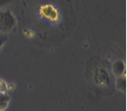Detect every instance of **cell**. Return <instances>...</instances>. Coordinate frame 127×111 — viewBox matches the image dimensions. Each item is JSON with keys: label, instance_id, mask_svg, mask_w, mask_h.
Here are the masks:
<instances>
[{"label": "cell", "instance_id": "cell-1", "mask_svg": "<svg viewBox=\"0 0 127 111\" xmlns=\"http://www.w3.org/2000/svg\"><path fill=\"white\" fill-rule=\"evenodd\" d=\"M16 19L9 10H4L0 12V31L7 32L14 28Z\"/></svg>", "mask_w": 127, "mask_h": 111}, {"label": "cell", "instance_id": "cell-3", "mask_svg": "<svg viewBox=\"0 0 127 111\" xmlns=\"http://www.w3.org/2000/svg\"><path fill=\"white\" fill-rule=\"evenodd\" d=\"M9 97L5 94L0 93V110L4 111L8 105Z\"/></svg>", "mask_w": 127, "mask_h": 111}, {"label": "cell", "instance_id": "cell-7", "mask_svg": "<svg viewBox=\"0 0 127 111\" xmlns=\"http://www.w3.org/2000/svg\"><path fill=\"white\" fill-rule=\"evenodd\" d=\"M5 41H6V38L4 36H0V49L3 46V44L5 43Z\"/></svg>", "mask_w": 127, "mask_h": 111}, {"label": "cell", "instance_id": "cell-9", "mask_svg": "<svg viewBox=\"0 0 127 111\" xmlns=\"http://www.w3.org/2000/svg\"><path fill=\"white\" fill-rule=\"evenodd\" d=\"M0 111H2V110H0Z\"/></svg>", "mask_w": 127, "mask_h": 111}, {"label": "cell", "instance_id": "cell-8", "mask_svg": "<svg viewBox=\"0 0 127 111\" xmlns=\"http://www.w3.org/2000/svg\"><path fill=\"white\" fill-rule=\"evenodd\" d=\"M5 90H6V85H5V84L2 82H0V93L4 92Z\"/></svg>", "mask_w": 127, "mask_h": 111}, {"label": "cell", "instance_id": "cell-4", "mask_svg": "<svg viewBox=\"0 0 127 111\" xmlns=\"http://www.w3.org/2000/svg\"><path fill=\"white\" fill-rule=\"evenodd\" d=\"M52 9H53V7H52L51 6H44L43 8H42V13H43V15L45 16V17H48V18H49L50 12L52 11Z\"/></svg>", "mask_w": 127, "mask_h": 111}, {"label": "cell", "instance_id": "cell-6", "mask_svg": "<svg viewBox=\"0 0 127 111\" xmlns=\"http://www.w3.org/2000/svg\"><path fill=\"white\" fill-rule=\"evenodd\" d=\"M10 1H11V0H0V7L6 5V4L9 3Z\"/></svg>", "mask_w": 127, "mask_h": 111}, {"label": "cell", "instance_id": "cell-2", "mask_svg": "<svg viewBox=\"0 0 127 111\" xmlns=\"http://www.w3.org/2000/svg\"><path fill=\"white\" fill-rule=\"evenodd\" d=\"M124 69H125V66H124V63L122 61H116V62H114L113 67V71L116 75L121 76L124 73Z\"/></svg>", "mask_w": 127, "mask_h": 111}, {"label": "cell", "instance_id": "cell-5", "mask_svg": "<svg viewBox=\"0 0 127 111\" xmlns=\"http://www.w3.org/2000/svg\"><path fill=\"white\" fill-rule=\"evenodd\" d=\"M57 17H58V13H57V11H56L55 9L53 8L52 9V11L50 12V14H49V18H51V19H53V20H55L56 18H57Z\"/></svg>", "mask_w": 127, "mask_h": 111}]
</instances>
